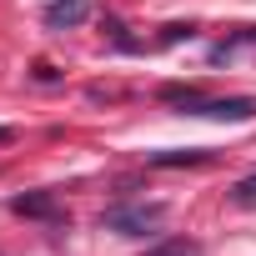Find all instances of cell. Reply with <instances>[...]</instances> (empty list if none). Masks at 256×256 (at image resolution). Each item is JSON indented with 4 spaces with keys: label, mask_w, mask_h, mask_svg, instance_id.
Returning a JSON list of instances; mask_svg holds the SVG:
<instances>
[{
    "label": "cell",
    "mask_w": 256,
    "mask_h": 256,
    "mask_svg": "<svg viewBox=\"0 0 256 256\" xmlns=\"http://www.w3.org/2000/svg\"><path fill=\"white\" fill-rule=\"evenodd\" d=\"M80 20H86V0H60V6L46 10V26H56V30L60 26H80Z\"/></svg>",
    "instance_id": "obj_3"
},
{
    "label": "cell",
    "mask_w": 256,
    "mask_h": 256,
    "mask_svg": "<svg viewBox=\"0 0 256 256\" xmlns=\"http://www.w3.org/2000/svg\"><path fill=\"white\" fill-rule=\"evenodd\" d=\"M231 201H236L241 211H256V171H251V176H241V181L231 186Z\"/></svg>",
    "instance_id": "obj_7"
},
{
    "label": "cell",
    "mask_w": 256,
    "mask_h": 256,
    "mask_svg": "<svg viewBox=\"0 0 256 256\" xmlns=\"http://www.w3.org/2000/svg\"><path fill=\"white\" fill-rule=\"evenodd\" d=\"M161 100L176 106L181 116H211V120H251L256 116V96H201L196 86H166Z\"/></svg>",
    "instance_id": "obj_1"
},
{
    "label": "cell",
    "mask_w": 256,
    "mask_h": 256,
    "mask_svg": "<svg viewBox=\"0 0 256 256\" xmlns=\"http://www.w3.org/2000/svg\"><path fill=\"white\" fill-rule=\"evenodd\" d=\"M161 216H166V206H161V201H120V206H106L100 226H106V231H116V236H146Z\"/></svg>",
    "instance_id": "obj_2"
},
{
    "label": "cell",
    "mask_w": 256,
    "mask_h": 256,
    "mask_svg": "<svg viewBox=\"0 0 256 256\" xmlns=\"http://www.w3.org/2000/svg\"><path fill=\"white\" fill-rule=\"evenodd\" d=\"M146 161H151V166H206L211 156H206V151H151Z\"/></svg>",
    "instance_id": "obj_4"
},
{
    "label": "cell",
    "mask_w": 256,
    "mask_h": 256,
    "mask_svg": "<svg viewBox=\"0 0 256 256\" xmlns=\"http://www.w3.org/2000/svg\"><path fill=\"white\" fill-rule=\"evenodd\" d=\"M146 256H201V246H196V241H186V236H171V241L151 246Z\"/></svg>",
    "instance_id": "obj_6"
},
{
    "label": "cell",
    "mask_w": 256,
    "mask_h": 256,
    "mask_svg": "<svg viewBox=\"0 0 256 256\" xmlns=\"http://www.w3.org/2000/svg\"><path fill=\"white\" fill-rule=\"evenodd\" d=\"M16 211L20 216H60V206L50 196H16Z\"/></svg>",
    "instance_id": "obj_5"
}]
</instances>
